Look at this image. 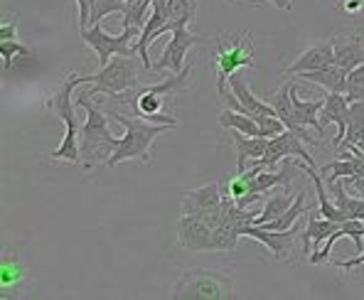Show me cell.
<instances>
[{
    "label": "cell",
    "mask_w": 364,
    "mask_h": 300,
    "mask_svg": "<svg viewBox=\"0 0 364 300\" xmlns=\"http://www.w3.org/2000/svg\"><path fill=\"white\" fill-rule=\"evenodd\" d=\"M77 106L87 111V123L79 128V150H82V168L91 170L94 165L106 163L119 148V141L114 133L109 131V121H106V111L91 101V96L79 94Z\"/></svg>",
    "instance_id": "6da1fadb"
},
{
    "label": "cell",
    "mask_w": 364,
    "mask_h": 300,
    "mask_svg": "<svg viewBox=\"0 0 364 300\" xmlns=\"http://www.w3.org/2000/svg\"><path fill=\"white\" fill-rule=\"evenodd\" d=\"M84 84H91V74L89 77H79V74H64L62 84L57 87L55 94L45 101V106L52 111L55 116H60L67 126L62 138V146L50 153V160H67V163H82V150H79V123L77 116H74V89L84 87Z\"/></svg>",
    "instance_id": "7a4b0ae2"
},
{
    "label": "cell",
    "mask_w": 364,
    "mask_h": 300,
    "mask_svg": "<svg viewBox=\"0 0 364 300\" xmlns=\"http://www.w3.org/2000/svg\"><path fill=\"white\" fill-rule=\"evenodd\" d=\"M106 114L126 128V133H123V138L119 141V148H116L114 155L106 160L109 168H116V165L123 163V160H141V163L148 165L151 163L153 141L160 136V133L173 128V126H168V123H151L148 119H136V116H128V114L111 111V109H106Z\"/></svg>",
    "instance_id": "3957f363"
},
{
    "label": "cell",
    "mask_w": 364,
    "mask_h": 300,
    "mask_svg": "<svg viewBox=\"0 0 364 300\" xmlns=\"http://www.w3.org/2000/svg\"><path fill=\"white\" fill-rule=\"evenodd\" d=\"M173 300H229L234 298V281L227 273L212 269L182 271L170 291Z\"/></svg>",
    "instance_id": "277c9868"
},
{
    "label": "cell",
    "mask_w": 364,
    "mask_h": 300,
    "mask_svg": "<svg viewBox=\"0 0 364 300\" xmlns=\"http://www.w3.org/2000/svg\"><path fill=\"white\" fill-rule=\"evenodd\" d=\"M214 67H217V94H224L229 77L239 69H254V45L249 32L239 37L219 35L214 47Z\"/></svg>",
    "instance_id": "5b68a950"
},
{
    "label": "cell",
    "mask_w": 364,
    "mask_h": 300,
    "mask_svg": "<svg viewBox=\"0 0 364 300\" xmlns=\"http://www.w3.org/2000/svg\"><path fill=\"white\" fill-rule=\"evenodd\" d=\"M91 87L84 91L87 96H119L123 91H131L141 87V77H138V62L133 57L126 55H114L109 64L99 69L96 74H91Z\"/></svg>",
    "instance_id": "8992f818"
},
{
    "label": "cell",
    "mask_w": 364,
    "mask_h": 300,
    "mask_svg": "<svg viewBox=\"0 0 364 300\" xmlns=\"http://www.w3.org/2000/svg\"><path fill=\"white\" fill-rule=\"evenodd\" d=\"M82 40L96 52V57H99V67L109 64V60L114 55L138 57V52H136L138 35L131 30H123L121 35H111V32H106L104 28H101V23H96V25H91V28H87L82 32Z\"/></svg>",
    "instance_id": "52a82bcc"
},
{
    "label": "cell",
    "mask_w": 364,
    "mask_h": 300,
    "mask_svg": "<svg viewBox=\"0 0 364 300\" xmlns=\"http://www.w3.org/2000/svg\"><path fill=\"white\" fill-rule=\"evenodd\" d=\"M222 200L224 195H219V182H210L197 190L182 192V214H192L212 227H219L222 224Z\"/></svg>",
    "instance_id": "ba28073f"
},
{
    "label": "cell",
    "mask_w": 364,
    "mask_h": 300,
    "mask_svg": "<svg viewBox=\"0 0 364 300\" xmlns=\"http://www.w3.org/2000/svg\"><path fill=\"white\" fill-rule=\"evenodd\" d=\"M286 158H303V163H308L315 168L313 155L305 150L301 138H298L293 131H288V128L283 133H278V136L269 138V150H266L264 158L256 160V165H259V168H266V170H276V165L283 163Z\"/></svg>",
    "instance_id": "9c48e42d"
},
{
    "label": "cell",
    "mask_w": 364,
    "mask_h": 300,
    "mask_svg": "<svg viewBox=\"0 0 364 300\" xmlns=\"http://www.w3.org/2000/svg\"><path fill=\"white\" fill-rule=\"evenodd\" d=\"M178 241L185 251L200 254V251H217L214 244V227L192 214H182L178 222Z\"/></svg>",
    "instance_id": "30bf717a"
},
{
    "label": "cell",
    "mask_w": 364,
    "mask_h": 300,
    "mask_svg": "<svg viewBox=\"0 0 364 300\" xmlns=\"http://www.w3.org/2000/svg\"><path fill=\"white\" fill-rule=\"evenodd\" d=\"M163 32H170V13H168V0H155L153 8H151V15L146 20V28L141 30L136 40V52H138V60L146 69H151V57H148V47L151 42L155 40L158 35Z\"/></svg>",
    "instance_id": "8fae6325"
},
{
    "label": "cell",
    "mask_w": 364,
    "mask_h": 300,
    "mask_svg": "<svg viewBox=\"0 0 364 300\" xmlns=\"http://www.w3.org/2000/svg\"><path fill=\"white\" fill-rule=\"evenodd\" d=\"M301 229V219L293 224L291 229L286 232H271V229H264V227H256V224H249V227L242 229V237H249V239H256L266 246V249L273 254V259L281 261V259H288L293 254V244H296V234Z\"/></svg>",
    "instance_id": "7c38bea8"
},
{
    "label": "cell",
    "mask_w": 364,
    "mask_h": 300,
    "mask_svg": "<svg viewBox=\"0 0 364 300\" xmlns=\"http://www.w3.org/2000/svg\"><path fill=\"white\" fill-rule=\"evenodd\" d=\"M200 42H202V37L192 35L187 28L173 30V37H170V42L165 45L163 55H160V60L155 62L153 67L155 69H168V72H173V74H180L187 52H190L195 45H200Z\"/></svg>",
    "instance_id": "4fadbf2b"
},
{
    "label": "cell",
    "mask_w": 364,
    "mask_h": 300,
    "mask_svg": "<svg viewBox=\"0 0 364 300\" xmlns=\"http://www.w3.org/2000/svg\"><path fill=\"white\" fill-rule=\"evenodd\" d=\"M291 89H293V84H283V87L271 96V106L276 109V116H278V119H281L283 123H286L288 131L296 133V136L301 138L303 143H310V146H323V141H315V138L310 136L308 128H303V126H298V123H296V116H293Z\"/></svg>",
    "instance_id": "5bb4252c"
},
{
    "label": "cell",
    "mask_w": 364,
    "mask_h": 300,
    "mask_svg": "<svg viewBox=\"0 0 364 300\" xmlns=\"http://www.w3.org/2000/svg\"><path fill=\"white\" fill-rule=\"evenodd\" d=\"M347 114H350V99H347L345 94H337V91H328L323 109H320V123H323V128L330 126V123H337L335 146H340V143L345 141Z\"/></svg>",
    "instance_id": "9a60e30c"
},
{
    "label": "cell",
    "mask_w": 364,
    "mask_h": 300,
    "mask_svg": "<svg viewBox=\"0 0 364 300\" xmlns=\"http://www.w3.org/2000/svg\"><path fill=\"white\" fill-rule=\"evenodd\" d=\"M335 64V40L320 42V45H313L310 50H305L291 67L286 69L288 77L293 74H303V72H315V69H325Z\"/></svg>",
    "instance_id": "2e32d148"
},
{
    "label": "cell",
    "mask_w": 364,
    "mask_h": 300,
    "mask_svg": "<svg viewBox=\"0 0 364 300\" xmlns=\"http://www.w3.org/2000/svg\"><path fill=\"white\" fill-rule=\"evenodd\" d=\"M229 89L239 96V101H242V106H244V114H249V116H276V109L271 106V101L266 104L264 99H259V96L249 89L242 69L229 77Z\"/></svg>",
    "instance_id": "e0dca14e"
},
{
    "label": "cell",
    "mask_w": 364,
    "mask_h": 300,
    "mask_svg": "<svg viewBox=\"0 0 364 300\" xmlns=\"http://www.w3.org/2000/svg\"><path fill=\"white\" fill-rule=\"evenodd\" d=\"M337 229H340V224L333 222V219H318L315 214H310L308 227L303 232V254H308V259L313 254H318L323 249V241H328L330 234L337 232Z\"/></svg>",
    "instance_id": "ac0fdd59"
},
{
    "label": "cell",
    "mask_w": 364,
    "mask_h": 300,
    "mask_svg": "<svg viewBox=\"0 0 364 300\" xmlns=\"http://www.w3.org/2000/svg\"><path fill=\"white\" fill-rule=\"evenodd\" d=\"M291 99H293V116H296L298 126L313 128V131H318L320 136H325V128H323V123H320V109H323L325 99H315V101L301 99L296 84H293V89H291Z\"/></svg>",
    "instance_id": "d6986e66"
},
{
    "label": "cell",
    "mask_w": 364,
    "mask_h": 300,
    "mask_svg": "<svg viewBox=\"0 0 364 300\" xmlns=\"http://www.w3.org/2000/svg\"><path fill=\"white\" fill-rule=\"evenodd\" d=\"M335 40V64L345 72H352L355 67L364 64V45L357 35L333 37Z\"/></svg>",
    "instance_id": "ffe728a7"
},
{
    "label": "cell",
    "mask_w": 364,
    "mask_h": 300,
    "mask_svg": "<svg viewBox=\"0 0 364 300\" xmlns=\"http://www.w3.org/2000/svg\"><path fill=\"white\" fill-rule=\"evenodd\" d=\"M25 281H28V269L20 264L18 256L5 254L3 264H0V293H3V298L15 296V291H20Z\"/></svg>",
    "instance_id": "44dd1931"
},
{
    "label": "cell",
    "mask_w": 364,
    "mask_h": 300,
    "mask_svg": "<svg viewBox=\"0 0 364 300\" xmlns=\"http://www.w3.org/2000/svg\"><path fill=\"white\" fill-rule=\"evenodd\" d=\"M232 141L234 148H237V170L244 173V163L246 160H261L269 150V138H261V136H244L242 131H234L232 133Z\"/></svg>",
    "instance_id": "7402d4cb"
},
{
    "label": "cell",
    "mask_w": 364,
    "mask_h": 300,
    "mask_svg": "<svg viewBox=\"0 0 364 300\" xmlns=\"http://www.w3.org/2000/svg\"><path fill=\"white\" fill-rule=\"evenodd\" d=\"M293 190L291 185H281V187H273L269 200H266V207L264 212H259V217L254 219L256 227H264L266 222H273V219L283 217V212L288 210V207L293 205Z\"/></svg>",
    "instance_id": "603a6c76"
},
{
    "label": "cell",
    "mask_w": 364,
    "mask_h": 300,
    "mask_svg": "<svg viewBox=\"0 0 364 300\" xmlns=\"http://www.w3.org/2000/svg\"><path fill=\"white\" fill-rule=\"evenodd\" d=\"M347 74L342 67H337V64H330V67L325 69H315V72H303L298 74V77H303L305 82H313V84H320V87H325L328 91H337V94H345L347 89Z\"/></svg>",
    "instance_id": "cb8c5ba5"
},
{
    "label": "cell",
    "mask_w": 364,
    "mask_h": 300,
    "mask_svg": "<svg viewBox=\"0 0 364 300\" xmlns=\"http://www.w3.org/2000/svg\"><path fill=\"white\" fill-rule=\"evenodd\" d=\"M217 121H219V126L232 128V131H242L244 136H261V138H266L264 131H261V126L256 123L254 116L242 114V111H234V109L222 111Z\"/></svg>",
    "instance_id": "d4e9b609"
},
{
    "label": "cell",
    "mask_w": 364,
    "mask_h": 300,
    "mask_svg": "<svg viewBox=\"0 0 364 300\" xmlns=\"http://www.w3.org/2000/svg\"><path fill=\"white\" fill-rule=\"evenodd\" d=\"M333 195H335V205L342 210L345 219H360V222H364V200L362 197H352L345 190V182L342 180L333 182Z\"/></svg>",
    "instance_id": "484cf974"
},
{
    "label": "cell",
    "mask_w": 364,
    "mask_h": 300,
    "mask_svg": "<svg viewBox=\"0 0 364 300\" xmlns=\"http://www.w3.org/2000/svg\"><path fill=\"white\" fill-rule=\"evenodd\" d=\"M155 0H126L123 5V30H131L136 35H141V30L146 28V10L153 8Z\"/></svg>",
    "instance_id": "4316f807"
},
{
    "label": "cell",
    "mask_w": 364,
    "mask_h": 300,
    "mask_svg": "<svg viewBox=\"0 0 364 300\" xmlns=\"http://www.w3.org/2000/svg\"><path fill=\"white\" fill-rule=\"evenodd\" d=\"M256 175H259V165H254L251 170H244V173L234 175L232 180L227 182V190H224V195H229L232 200H242L246 195H254L256 190Z\"/></svg>",
    "instance_id": "83f0119b"
},
{
    "label": "cell",
    "mask_w": 364,
    "mask_h": 300,
    "mask_svg": "<svg viewBox=\"0 0 364 300\" xmlns=\"http://www.w3.org/2000/svg\"><path fill=\"white\" fill-rule=\"evenodd\" d=\"M168 13H170V32L178 28H187L195 20L197 3L195 0H168Z\"/></svg>",
    "instance_id": "f1b7e54d"
},
{
    "label": "cell",
    "mask_w": 364,
    "mask_h": 300,
    "mask_svg": "<svg viewBox=\"0 0 364 300\" xmlns=\"http://www.w3.org/2000/svg\"><path fill=\"white\" fill-rule=\"evenodd\" d=\"M364 138V104L360 101H352L350 104V114H347V133L345 141L340 146H355Z\"/></svg>",
    "instance_id": "f546056e"
},
{
    "label": "cell",
    "mask_w": 364,
    "mask_h": 300,
    "mask_svg": "<svg viewBox=\"0 0 364 300\" xmlns=\"http://www.w3.org/2000/svg\"><path fill=\"white\" fill-rule=\"evenodd\" d=\"M305 210V190H301L296 195V202H293L291 207H288L286 212H283V217L273 219V222H266L264 229H271V232H286V229H291L293 224L301 219V214Z\"/></svg>",
    "instance_id": "4dcf8cb0"
},
{
    "label": "cell",
    "mask_w": 364,
    "mask_h": 300,
    "mask_svg": "<svg viewBox=\"0 0 364 300\" xmlns=\"http://www.w3.org/2000/svg\"><path fill=\"white\" fill-rule=\"evenodd\" d=\"M0 57H3L5 64V74H8L15 67V62L30 57V50L18 40H0Z\"/></svg>",
    "instance_id": "1f68e13d"
},
{
    "label": "cell",
    "mask_w": 364,
    "mask_h": 300,
    "mask_svg": "<svg viewBox=\"0 0 364 300\" xmlns=\"http://www.w3.org/2000/svg\"><path fill=\"white\" fill-rule=\"evenodd\" d=\"M345 96L352 101H360L364 104V64L355 67L350 74H347V89H345Z\"/></svg>",
    "instance_id": "d6a6232c"
},
{
    "label": "cell",
    "mask_w": 364,
    "mask_h": 300,
    "mask_svg": "<svg viewBox=\"0 0 364 300\" xmlns=\"http://www.w3.org/2000/svg\"><path fill=\"white\" fill-rule=\"evenodd\" d=\"M123 5L126 0H94L91 3V25L101 23L111 13H123Z\"/></svg>",
    "instance_id": "836d02e7"
},
{
    "label": "cell",
    "mask_w": 364,
    "mask_h": 300,
    "mask_svg": "<svg viewBox=\"0 0 364 300\" xmlns=\"http://www.w3.org/2000/svg\"><path fill=\"white\" fill-rule=\"evenodd\" d=\"M0 40H18V20L5 18L0 23Z\"/></svg>",
    "instance_id": "e575fe53"
},
{
    "label": "cell",
    "mask_w": 364,
    "mask_h": 300,
    "mask_svg": "<svg viewBox=\"0 0 364 300\" xmlns=\"http://www.w3.org/2000/svg\"><path fill=\"white\" fill-rule=\"evenodd\" d=\"M91 3L94 0H77L79 5V30H87V23H91Z\"/></svg>",
    "instance_id": "d590c367"
},
{
    "label": "cell",
    "mask_w": 364,
    "mask_h": 300,
    "mask_svg": "<svg viewBox=\"0 0 364 300\" xmlns=\"http://www.w3.org/2000/svg\"><path fill=\"white\" fill-rule=\"evenodd\" d=\"M342 182H345L347 187H352V190H355V195L364 200V173L362 175H350V178H342Z\"/></svg>",
    "instance_id": "8d00e7d4"
},
{
    "label": "cell",
    "mask_w": 364,
    "mask_h": 300,
    "mask_svg": "<svg viewBox=\"0 0 364 300\" xmlns=\"http://www.w3.org/2000/svg\"><path fill=\"white\" fill-rule=\"evenodd\" d=\"M364 264V251H360V256H355V259H350V261H340V264H335L337 269H342V271H352V269H357V266H362Z\"/></svg>",
    "instance_id": "74e56055"
},
{
    "label": "cell",
    "mask_w": 364,
    "mask_h": 300,
    "mask_svg": "<svg viewBox=\"0 0 364 300\" xmlns=\"http://www.w3.org/2000/svg\"><path fill=\"white\" fill-rule=\"evenodd\" d=\"M340 8L345 10V13H357V10L364 8V0H342Z\"/></svg>",
    "instance_id": "f35d334b"
},
{
    "label": "cell",
    "mask_w": 364,
    "mask_h": 300,
    "mask_svg": "<svg viewBox=\"0 0 364 300\" xmlns=\"http://www.w3.org/2000/svg\"><path fill=\"white\" fill-rule=\"evenodd\" d=\"M278 10H291V0H271Z\"/></svg>",
    "instance_id": "ab89813d"
},
{
    "label": "cell",
    "mask_w": 364,
    "mask_h": 300,
    "mask_svg": "<svg viewBox=\"0 0 364 300\" xmlns=\"http://www.w3.org/2000/svg\"><path fill=\"white\" fill-rule=\"evenodd\" d=\"M355 146H357V148H360V150H362V153H364V138H362V141H360V143H355Z\"/></svg>",
    "instance_id": "60d3db41"
}]
</instances>
